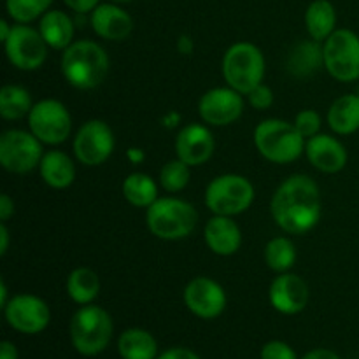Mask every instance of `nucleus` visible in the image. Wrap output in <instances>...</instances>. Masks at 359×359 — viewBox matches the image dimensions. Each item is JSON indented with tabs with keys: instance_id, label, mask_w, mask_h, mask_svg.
I'll use <instances>...</instances> for the list:
<instances>
[{
	"instance_id": "6ab92c4d",
	"label": "nucleus",
	"mask_w": 359,
	"mask_h": 359,
	"mask_svg": "<svg viewBox=\"0 0 359 359\" xmlns=\"http://www.w3.org/2000/svg\"><path fill=\"white\" fill-rule=\"evenodd\" d=\"M91 28L105 41L121 42L132 34L133 20L118 4H98L90 16Z\"/></svg>"
},
{
	"instance_id": "de8ad7c7",
	"label": "nucleus",
	"mask_w": 359,
	"mask_h": 359,
	"mask_svg": "<svg viewBox=\"0 0 359 359\" xmlns=\"http://www.w3.org/2000/svg\"><path fill=\"white\" fill-rule=\"evenodd\" d=\"M114 4H126V2H132V0H111Z\"/></svg>"
},
{
	"instance_id": "72a5a7b5",
	"label": "nucleus",
	"mask_w": 359,
	"mask_h": 359,
	"mask_svg": "<svg viewBox=\"0 0 359 359\" xmlns=\"http://www.w3.org/2000/svg\"><path fill=\"white\" fill-rule=\"evenodd\" d=\"M262 359H298L297 353L280 340H272L262 349Z\"/></svg>"
},
{
	"instance_id": "37998d69",
	"label": "nucleus",
	"mask_w": 359,
	"mask_h": 359,
	"mask_svg": "<svg viewBox=\"0 0 359 359\" xmlns=\"http://www.w3.org/2000/svg\"><path fill=\"white\" fill-rule=\"evenodd\" d=\"M126 156H128V160L135 165L142 163V161L146 160V154H144V151L139 149V147H130V149L126 151Z\"/></svg>"
},
{
	"instance_id": "6e6552de",
	"label": "nucleus",
	"mask_w": 359,
	"mask_h": 359,
	"mask_svg": "<svg viewBox=\"0 0 359 359\" xmlns=\"http://www.w3.org/2000/svg\"><path fill=\"white\" fill-rule=\"evenodd\" d=\"M325 69L340 83L359 81V35L349 28H337L323 44Z\"/></svg>"
},
{
	"instance_id": "e433bc0d",
	"label": "nucleus",
	"mask_w": 359,
	"mask_h": 359,
	"mask_svg": "<svg viewBox=\"0 0 359 359\" xmlns=\"http://www.w3.org/2000/svg\"><path fill=\"white\" fill-rule=\"evenodd\" d=\"M156 359H200V356L196 353H193V351L184 349V347H174V349L165 351Z\"/></svg>"
},
{
	"instance_id": "4468645a",
	"label": "nucleus",
	"mask_w": 359,
	"mask_h": 359,
	"mask_svg": "<svg viewBox=\"0 0 359 359\" xmlns=\"http://www.w3.org/2000/svg\"><path fill=\"white\" fill-rule=\"evenodd\" d=\"M244 112V98L233 88H212L198 102V114L207 125L228 126Z\"/></svg>"
},
{
	"instance_id": "c756f323",
	"label": "nucleus",
	"mask_w": 359,
	"mask_h": 359,
	"mask_svg": "<svg viewBox=\"0 0 359 359\" xmlns=\"http://www.w3.org/2000/svg\"><path fill=\"white\" fill-rule=\"evenodd\" d=\"M297 262V248L287 237H276L266 244L265 263L270 270L284 273Z\"/></svg>"
},
{
	"instance_id": "412c9836",
	"label": "nucleus",
	"mask_w": 359,
	"mask_h": 359,
	"mask_svg": "<svg viewBox=\"0 0 359 359\" xmlns=\"http://www.w3.org/2000/svg\"><path fill=\"white\" fill-rule=\"evenodd\" d=\"M41 177L49 188L65 189L76 179V165L63 151H46L39 165Z\"/></svg>"
},
{
	"instance_id": "9d476101",
	"label": "nucleus",
	"mask_w": 359,
	"mask_h": 359,
	"mask_svg": "<svg viewBox=\"0 0 359 359\" xmlns=\"http://www.w3.org/2000/svg\"><path fill=\"white\" fill-rule=\"evenodd\" d=\"M42 142L32 132L7 130L0 137V163L11 174H27L41 165Z\"/></svg>"
},
{
	"instance_id": "cd10ccee",
	"label": "nucleus",
	"mask_w": 359,
	"mask_h": 359,
	"mask_svg": "<svg viewBox=\"0 0 359 359\" xmlns=\"http://www.w3.org/2000/svg\"><path fill=\"white\" fill-rule=\"evenodd\" d=\"M123 196L133 207L147 209L158 200V186L151 175L142 172H133L123 181Z\"/></svg>"
},
{
	"instance_id": "f704fd0d",
	"label": "nucleus",
	"mask_w": 359,
	"mask_h": 359,
	"mask_svg": "<svg viewBox=\"0 0 359 359\" xmlns=\"http://www.w3.org/2000/svg\"><path fill=\"white\" fill-rule=\"evenodd\" d=\"M248 98L249 104H251L256 111H266V109L272 107L273 104V91L262 83L248 95Z\"/></svg>"
},
{
	"instance_id": "a19ab883",
	"label": "nucleus",
	"mask_w": 359,
	"mask_h": 359,
	"mask_svg": "<svg viewBox=\"0 0 359 359\" xmlns=\"http://www.w3.org/2000/svg\"><path fill=\"white\" fill-rule=\"evenodd\" d=\"M0 359H18V349L13 342L4 340L0 344Z\"/></svg>"
},
{
	"instance_id": "a878e982",
	"label": "nucleus",
	"mask_w": 359,
	"mask_h": 359,
	"mask_svg": "<svg viewBox=\"0 0 359 359\" xmlns=\"http://www.w3.org/2000/svg\"><path fill=\"white\" fill-rule=\"evenodd\" d=\"M119 356L123 359H156L158 344L149 332L140 328L126 330L118 340Z\"/></svg>"
},
{
	"instance_id": "2f4dec72",
	"label": "nucleus",
	"mask_w": 359,
	"mask_h": 359,
	"mask_svg": "<svg viewBox=\"0 0 359 359\" xmlns=\"http://www.w3.org/2000/svg\"><path fill=\"white\" fill-rule=\"evenodd\" d=\"M189 179H191V172H189V165H186L182 160H172L163 165L160 172V182L161 188L168 193H177L188 186Z\"/></svg>"
},
{
	"instance_id": "c85d7f7f",
	"label": "nucleus",
	"mask_w": 359,
	"mask_h": 359,
	"mask_svg": "<svg viewBox=\"0 0 359 359\" xmlns=\"http://www.w3.org/2000/svg\"><path fill=\"white\" fill-rule=\"evenodd\" d=\"M32 107L34 104H32L30 91L25 88L16 86V84H6L0 90V116L7 121L25 118L30 114Z\"/></svg>"
},
{
	"instance_id": "4be33fe9",
	"label": "nucleus",
	"mask_w": 359,
	"mask_h": 359,
	"mask_svg": "<svg viewBox=\"0 0 359 359\" xmlns=\"http://www.w3.org/2000/svg\"><path fill=\"white\" fill-rule=\"evenodd\" d=\"M39 32L49 48L65 51L74 42V20L65 11H48L39 21Z\"/></svg>"
},
{
	"instance_id": "58836bf2",
	"label": "nucleus",
	"mask_w": 359,
	"mask_h": 359,
	"mask_svg": "<svg viewBox=\"0 0 359 359\" xmlns=\"http://www.w3.org/2000/svg\"><path fill=\"white\" fill-rule=\"evenodd\" d=\"M193 49H195V42H193V39L189 35H181L177 39V51L181 55H191Z\"/></svg>"
},
{
	"instance_id": "393cba45",
	"label": "nucleus",
	"mask_w": 359,
	"mask_h": 359,
	"mask_svg": "<svg viewBox=\"0 0 359 359\" xmlns=\"http://www.w3.org/2000/svg\"><path fill=\"white\" fill-rule=\"evenodd\" d=\"M305 28L314 41H326L337 30L335 6L330 0H314L305 11Z\"/></svg>"
},
{
	"instance_id": "423d86ee",
	"label": "nucleus",
	"mask_w": 359,
	"mask_h": 359,
	"mask_svg": "<svg viewBox=\"0 0 359 359\" xmlns=\"http://www.w3.org/2000/svg\"><path fill=\"white\" fill-rule=\"evenodd\" d=\"M114 325L107 311L98 305H83L70 319V340L83 356H97L109 346Z\"/></svg>"
},
{
	"instance_id": "a211bd4d",
	"label": "nucleus",
	"mask_w": 359,
	"mask_h": 359,
	"mask_svg": "<svg viewBox=\"0 0 359 359\" xmlns=\"http://www.w3.org/2000/svg\"><path fill=\"white\" fill-rule=\"evenodd\" d=\"M305 154L311 165L325 174H337L347 165L346 146L339 139L318 133L305 142Z\"/></svg>"
},
{
	"instance_id": "f03ea898",
	"label": "nucleus",
	"mask_w": 359,
	"mask_h": 359,
	"mask_svg": "<svg viewBox=\"0 0 359 359\" xmlns=\"http://www.w3.org/2000/svg\"><path fill=\"white\" fill-rule=\"evenodd\" d=\"M109 72V56L93 41H76L63 51L62 74L70 86L93 90L100 86Z\"/></svg>"
},
{
	"instance_id": "7c9ffc66",
	"label": "nucleus",
	"mask_w": 359,
	"mask_h": 359,
	"mask_svg": "<svg viewBox=\"0 0 359 359\" xmlns=\"http://www.w3.org/2000/svg\"><path fill=\"white\" fill-rule=\"evenodd\" d=\"M53 2L55 0H6V9L16 23L28 25L48 13Z\"/></svg>"
},
{
	"instance_id": "2eb2a0df",
	"label": "nucleus",
	"mask_w": 359,
	"mask_h": 359,
	"mask_svg": "<svg viewBox=\"0 0 359 359\" xmlns=\"http://www.w3.org/2000/svg\"><path fill=\"white\" fill-rule=\"evenodd\" d=\"M184 304L196 318L216 319L226 309V293L210 277H195L184 290Z\"/></svg>"
},
{
	"instance_id": "9b49d317",
	"label": "nucleus",
	"mask_w": 359,
	"mask_h": 359,
	"mask_svg": "<svg viewBox=\"0 0 359 359\" xmlns=\"http://www.w3.org/2000/svg\"><path fill=\"white\" fill-rule=\"evenodd\" d=\"M7 60L20 70H37L48 58V48L41 32L25 23L13 25L11 35L4 42Z\"/></svg>"
},
{
	"instance_id": "20e7f679",
	"label": "nucleus",
	"mask_w": 359,
	"mask_h": 359,
	"mask_svg": "<svg viewBox=\"0 0 359 359\" xmlns=\"http://www.w3.org/2000/svg\"><path fill=\"white\" fill-rule=\"evenodd\" d=\"M198 212L189 202L174 196L158 198L146 209V223L151 233L161 241H181L193 233Z\"/></svg>"
},
{
	"instance_id": "0eeeda50",
	"label": "nucleus",
	"mask_w": 359,
	"mask_h": 359,
	"mask_svg": "<svg viewBox=\"0 0 359 359\" xmlns=\"http://www.w3.org/2000/svg\"><path fill=\"white\" fill-rule=\"evenodd\" d=\"M255 202V186L238 174L214 177L205 189V205L214 216H238Z\"/></svg>"
},
{
	"instance_id": "49530a36",
	"label": "nucleus",
	"mask_w": 359,
	"mask_h": 359,
	"mask_svg": "<svg viewBox=\"0 0 359 359\" xmlns=\"http://www.w3.org/2000/svg\"><path fill=\"white\" fill-rule=\"evenodd\" d=\"M7 286H6V280H0V307H6L7 305Z\"/></svg>"
},
{
	"instance_id": "473e14b6",
	"label": "nucleus",
	"mask_w": 359,
	"mask_h": 359,
	"mask_svg": "<svg viewBox=\"0 0 359 359\" xmlns=\"http://www.w3.org/2000/svg\"><path fill=\"white\" fill-rule=\"evenodd\" d=\"M294 126L305 139H311V137L318 135L319 130H321V116L314 109H305L297 114Z\"/></svg>"
},
{
	"instance_id": "79ce46f5",
	"label": "nucleus",
	"mask_w": 359,
	"mask_h": 359,
	"mask_svg": "<svg viewBox=\"0 0 359 359\" xmlns=\"http://www.w3.org/2000/svg\"><path fill=\"white\" fill-rule=\"evenodd\" d=\"M7 249H9V230L6 223H0V255H6Z\"/></svg>"
},
{
	"instance_id": "f3484780",
	"label": "nucleus",
	"mask_w": 359,
	"mask_h": 359,
	"mask_svg": "<svg viewBox=\"0 0 359 359\" xmlns=\"http://www.w3.org/2000/svg\"><path fill=\"white\" fill-rule=\"evenodd\" d=\"M214 135L207 126L191 123L179 130L175 137V154L189 167L207 163L214 153Z\"/></svg>"
},
{
	"instance_id": "b1692460",
	"label": "nucleus",
	"mask_w": 359,
	"mask_h": 359,
	"mask_svg": "<svg viewBox=\"0 0 359 359\" xmlns=\"http://www.w3.org/2000/svg\"><path fill=\"white\" fill-rule=\"evenodd\" d=\"M328 125L337 135H351L359 130V95L347 93L337 98L328 111Z\"/></svg>"
},
{
	"instance_id": "09e8293b",
	"label": "nucleus",
	"mask_w": 359,
	"mask_h": 359,
	"mask_svg": "<svg viewBox=\"0 0 359 359\" xmlns=\"http://www.w3.org/2000/svg\"><path fill=\"white\" fill-rule=\"evenodd\" d=\"M356 93H358V95H359V84H358V91H356Z\"/></svg>"
},
{
	"instance_id": "4c0bfd02",
	"label": "nucleus",
	"mask_w": 359,
	"mask_h": 359,
	"mask_svg": "<svg viewBox=\"0 0 359 359\" xmlns=\"http://www.w3.org/2000/svg\"><path fill=\"white\" fill-rule=\"evenodd\" d=\"M14 210H16L14 209V200L4 193V195L0 196V221H2V223L9 221L11 217L14 216Z\"/></svg>"
},
{
	"instance_id": "c03bdc74",
	"label": "nucleus",
	"mask_w": 359,
	"mask_h": 359,
	"mask_svg": "<svg viewBox=\"0 0 359 359\" xmlns=\"http://www.w3.org/2000/svg\"><path fill=\"white\" fill-rule=\"evenodd\" d=\"M179 123H181V116H179V112L175 111L168 112V114L163 118V126H167V128H174V126H177Z\"/></svg>"
},
{
	"instance_id": "7ed1b4c3",
	"label": "nucleus",
	"mask_w": 359,
	"mask_h": 359,
	"mask_svg": "<svg viewBox=\"0 0 359 359\" xmlns=\"http://www.w3.org/2000/svg\"><path fill=\"white\" fill-rule=\"evenodd\" d=\"M305 139L294 123L284 119H265L255 128V146L265 160L287 165L305 153Z\"/></svg>"
},
{
	"instance_id": "39448f33",
	"label": "nucleus",
	"mask_w": 359,
	"mask_h": 359,
	"mask_svg": "<svg viewBox=\"0 0 359 359\" xmlns=\"http://www.w3.org/2000/svg\"><path fill=\"white\" fill-rule=\"evenodd\" d=\"M221 72L230 88L249 95L265 77V56L258 46L251 42H237L230 46L223 56Z\"/></svg>"
},
{
	"instance_id": "ddd939ff",
	"label": "nucleus",
	"mask_w": 359,
	"mask_h": 359,
	"mask_svg": "<svg viewBox=\"0 0 359 359\" xmlns=\"http://www.w3.org/2000/svg\"><path fill=\"white\" fill-rule=\"evenodd\" d=\"M6 321L16 332L37 335L44 332L51 319L48 304L35 294H16L4 307Z\"/></svg>"
},
{
	"instance_id": "ea45409f",
	"label": "nucleus",
	"mask_w": 359,
	"mask_h": 359,
	"mask_svg": "<svg viewBox=\"0 0 359 359\" xmlns=\"http://www.w3.org/2000/svg\"><path fill=\"white\" fill-rule=\"evenodd\" d=\"M302 359H340V356L330 349H314L305 354Z\"/></svg>"
},
{
	"instance_id": "c9c22d12",
	"label": "nucleus",
	"mask_w": 359,
	"mask_h": 359,
	"mask_svg": "<svg viewBox=\"0 0 359 359\" xmlns=\"http://www.w3.org/2000/svg\"><path fill=\"white\" fill-rule=\"evenodd\" d=\"M63 2L76 14H88L100 4V0H63Z\"/></svg>"
},
{
	"instance_id": "5701e85b",
	"label": "nucleus",
	"mask_w": 359,
	"mask_h": 359,
	"mask_svg": "<svg viewBox=\"0 0 359 359\" xmlns=\"http://www.w3.org/2000/svg\"><path fill=\"white\" fill-rule=\"evenodd\" d=\"M323 65H325L323 48L314 39L312 41L298 42L290 51L286 62L287 72L294 77H300V79L316 74Z\"/></svg>"
},
{
	"instance_id": "a18cd8bd",
	"label": "nucleus",
	"mask_w": 359,
	"mask_h": 359,
	"mask_svg": "<svg viewBox=\"0 0 359 359\" xmlns=\"http://www.w3.org/2000/svg\"><path fill=\"white\" fill-rule=\"evenodd\" d=\"M11 30H13V27H11V25L7 23L6 20L0 21V41L6 42L7 37H9V35H11Z\"/></svg>"
},
{
	"instance_id": "dca6fc26",
	"label": "nucleus",
	"mask_w": 359,
	"mask_h": 359,
	"mask_svg": "<svg viewBox=\"0 0 359 359\" xmlns=\"http://www.w3.org/2000/svg\"><path fill=\"white\" fill-rule=\"evenodd\" d=\"M311 291L307 283L294 273H279L272 280L269 290V300L277 312L286 316L300 314L309 305Z\"/></svg>"
},
{
	"instance_id": "1a4fd4ad",
	"label": "nucleus",
	"mask_w": 359,
	"mask_h": 359,
	"mask_svg": "<svg viewBox=\"0 0 359 359\" xmlns=\"http://www.w3.org/2000/svg\"><path fill=\"white\" fill-rule=\"evenodd\" d=\"M28 128L42 144L58 146L65 142L72 130L70 112L62 102L46 98L37 102L28 114Z\"/></svg>"
},
{
	"instance_id": "aec40b11",
	"label": "nucleus",
	"mask_w": 359,
	"mask_h": 359,
	"mask_svg": "<svg viewBox=\"0 0 359 359\" xmlns=\"http://www.w3.org/2000/svg\"><path fill=\"white\" fill-rule=\"evenodd\" d=\"M203 238L207 248L217 256L235 255L242 245L241 226L230 216L210 217L203 228Z\"/></svg>"
},
{
	"instance_id": "bb28decb",
	"label": "nucleus",
	"mask_w": 359,
	"mask_h": 359,
	"mask_svg": "<svg viewBox=\"0 0 359 359\" xmlns=\"http://www.w3.org/2000/svg\"><path fill=\"white\" fill-rule=\"evenodd\" d=\"M67 293L76 304L90 305L100 293V279L95 270L81 266L67 277Z\"/></svg>"
},
{
	"instance_id": "f8f14e48",
	"label": "nucleus",
	"mask_w": 359,
	"mask_h": 359,
	"mask_svg": "<svg viewBox=\"0 0 359 359\" xmlns=\"http://www.w3.org/2000/svg\"><path fill=\"white\" fill-rule=\"evenodd\" d=\"M116 146L111 126L100 119L84 123L74 139V154L86 167H98L105 163Z\"/></svg>"
},
{
	"instance_id": "f257e3e1",
	"label": "nucleus",
	"mask_w": 359,
	"mask_h": 359,
	"mask_svg": "<svg viewBox=\"0 0 359 359\" xmlns=\"http://www.w3.org/2000/svg\"><path fill=\"white\" fill-rule=\"evenodd\" d=\"M270 212L286 233L304 235L314 230L323 214L318 182L305 174L290 175L273 193Z\"/></svg>"
}]
</instances>
